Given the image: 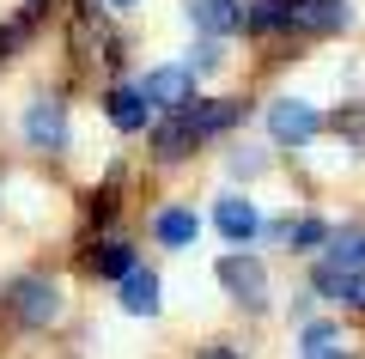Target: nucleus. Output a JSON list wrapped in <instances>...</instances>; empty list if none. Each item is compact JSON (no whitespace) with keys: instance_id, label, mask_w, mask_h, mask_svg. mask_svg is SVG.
<instances>
[{"instance_id":"f257e3e1","label":"nucleus","mask_w":365,"mask_h":359,"mask_svg":"<svg viewBox=\"0 0 365 359\" xmlns=\"http://www.w3.org/2000/svg\"><path fill=\"white\" fill-rule=\"evenodd\" d=\"M6 305H13V317L25 323V329H49V323L61 317V286H55L49 274H25V280H13Z\"/></svg>"},{"instance_id":"f03ea898","label":"nucleus","mask_w":365,"mask_h":359,"mask_svg":"<svg viewBox=\"0 0 365 359\" xmlns=\"http://www.w3.org/2000/svg\"><path fill=\"white\" fill-rule=\"evenodd\" d=\"M317 128H323V116H317L304 98H274V110H268V134H274V146H304Z\"/></svg>"},{"instance_id":"7ed1b4c3","label":"nucleus","mask_w":365,"mask_h":359,"mask_svg":"<svg viewBox=\"0 0 365 359\" xmlns=\"http://www.w3.org/2000/svg\"><path fill=\"white\" fill-rule=\"evenodd\" d=\"M25 141L37 146V153H61L67 146V103L61 98H37L25 110Z\"/></svg>"},{"instance_id":"20e7f679","label":"nucleus","mask_w":365,"mask_h":359,"mask_svg":"<svg viewBox=\"0 0 365 359\" xmlns=\"http://www.w3.org/2000/svg\"><path fill=\"white\" fill-rule=\"evenodd\" d=\"M220 286L232 298H244V305H262V293H268V268H262L256 256H244V250H232V256H220Z\"/></svg>"},{"instance_id":"39448f33","label":"nucleus","mask_w":365,"mask_h":359,"mask_svg":"<svg viewBox=\"0 0 365 359\" xmlns=\"http://www.w3.org/2000/svg\"><path fill=\"white\" fill-rule=\"evenodd\" d=\"M146 98L158 103V110H195V74L189 67H153L146 74Z\"/></svg>"},{"instance_id":"423d86ee","label":"nucleus","mask_w":365,"mask_h":359,"mask_svg":"<svg viewBox=\"0 0 365 359\" xmlns=\"http://www.w3.org/2000/svg\"><path fill=\"white\" fill-rule=\"evenodd\" d=\"M347 19H353L347 0H292V31H304V37H329Z\"/></svg>"},{"instance_id":"0eeeda50","label":"nucleus","mask_w":365,"mask_h":359,"mask_svg":"<svg viewBox=\"0 0 365 359\" xmlns=\"http://www.w3.org/2000/svg\"><path fill=\"white\" fill-rule=\"evenodd\" d=\"M104 110H110V122H116L122 134H140L146 122H153V98H146V86H110Z\"/></svg>"},{"instance_id":"6e6552de","label":"nucleus","mask_w":365,"mask_h":359,"mask_svg":"<svg viewBox=\"0 0 365 359\" xmlns=\"http://www.w3.org/2000/svg\"><path fill=\"white\" fill-rule=\"evenodd\" d=\"M189 19H195L207 37H225V31H237L250 19V6L244 0H189Z\"/></svg>"},{"instance_id":"1a4fd4ad","label":"nucleus","mask_w":365,"mask_h":359,"mask_svg":"<svg viewBox=\"0 0 365 359\" xmlns=\"http://www.w3.org/2000/svg\"><path fill=\"white\" fill-rule=\"evenodd\" d=\"M213 226L225 231V244H250V238L262 231V219H256V207H250L244 195H225V201L213 207Z\"/></svg>"},{"instance_id":"9d476101","label":"nucleus","mask_w":365,"mask_h":359,"mask_svg":"<svg viewBox=\"0 0 365 359\" xmlns=\"http://www.w3.org/2000/svg\"><path fill=\"white\" fill-rule=\"evenodd\" d=\"M189 116V128H195V141H213V134H225L244 116V103L237 98H207V103H195V110H182Z\"/></svg>"},{"instance_id":"9b49d317","label":"nucleus","mask_w":365,"mask_h":359,"mask_svg":"<svg viewBox=\"0 0 365 359\" xmlns=\"http://www.w3.org/2000/svg\"><path fill=\"white\" fill-rule=\"evenodd\" d=\"M195 231H201V213H195V207H165V213L153 219V238H158L165 250H189V244H195Z\"/></svg>"},{"instance_id":"f8f14e48","label":"nucleus","mask_w":365,"mask_h":359,"mask_svg":"<svg viewBox=\"0 0 365 359\" xmlns=\"http://www.w3.org/2000/svg\"><path fill=\"white\" fill-rule=\"evenodd\" d=\"M116 298H122L128 317H153V310H158V274H153V268H134L128 280H122Z\"/></svg>"},{"instance_id":"ddd939ff","label":"nucleus","mask_w":365,"mask_h":359,"mask_svg":"<svg viewBox=\"0 0 365 359\" xmlns=\"http://www.w3.org/2000/svg\"><path fill=\"white\" fill-rule=\"evenodd\" d=\"M189 146H195L189 116H165V122L153 128V153H158V158H189Z\"/></svg>"},{"instance_id":"4468645a","label":"nucleus","mask_w":365,"mask_h":359,"mask_svg":"<svg viewBox=\"0 0 365 359\" xmlns=\"http://www.w3.org/2000/svg\"><path fill=\"white\" fill-rule=\"evenodd\" d=\"M244 31H256V37H268V31H292V0H256L244 19Z\"/></svg>"},{"instance_id":"2eb2a0df","label":"nucleus","mask_w":365,"mask_h":359,"mask_svg":"<svg viewBox=\"0 0 365 359\" xmlns=\"http://www.w3.org/2000/svg\"><path fill=\"white\" fill-rule=\"evenodd\" d=\"M91 268H98V274H116V280H128V274H134V250L122 244V238H104V250H91Z\"/></svg>"},{"instance_id":"dca6fc26","label":"nucleus","mask_w":365,"mask_h":359,"mask_svg":"<svg viewBox=\"0 0 365 359\" xmlns=\"http://www.w3.org/2000/svg\"><path fill=\"white\" fill-rule=\"evenodd\" d=\"M329 262H341V268H365V226H347L329 238Z\"/></svg>"},{"instance_id":"f3484780","label":"nucleus","mask_w":365,"mask_h":359,"mask_svg":"<svg viewBox=\"0 0 365 359\" xmlns=\"http://www.w3.org/2000/svg\"><path fill=\"white\" fill-rule=\"evenodd\" d=\"M311 286H317L323 298H335V305H341V293H347V268L323 256V262H317V274H311Z\"/></svg>"},{"instance_id":"a211bd4d","label":"nucleus","mask_w":365,"mask_h":359,"mask_svg":"<svg viewBox=\"0 0 365 359\" xmlns=\"http://www.w3.org/2000/svg\"><path fill=\"white\" fill-rule=\"evenodd\" d=\"M329 238H335V231H329L323 219H292V238H287V244L292 250H317V244H329Z\"/></svg>"},{"instance_id":"6ab92c4d","label":"nucleus","mask_w":365,"mask_h":359,"mask_svg":"<svg viewBox=\"0 0 365 359\" xmlns=\"http://www.w3.org/2000/svg\"><path fill=\"white\" fill-rule=\"evenodd\" d=\"M329 347H341V329H329V323H311V329H304V341H299V353L311 359V353H329Z\"/></svg>"},{"instance_id":"aec40b11","label":"nucleus","mask_w":365,"mask_h":359,"mask_svg":"<svg viewBox=\"0 0 365 359\" xmlns=\"http://www.w3.org/2000/svg\"><path fill=\"white\" fill-rule=\"evenodd\" d=\"M341 305L365 310V268H347V293H341Z\"/></svg>"},{"instance_id":"412c9836","label":"nucleus","mask_w":365,"mask_h":359,"mask_svg":"<svg viewBox=\"0 0 365 359\" xmlns=\"http://www.w3.org/2000/svg\"><path fill=\"white\" fill-rule=\"evenodd\" d=\"M195 67H220V43H213V37H207V43H201V49H195V55H189V74H195Z\"/></svg>"},{"instance_id":"4be33fe9","label":"nucleus","mask_w":365,"mask_h":359,"mask_svg":"<svg viewBox=\"0 0 365 359\" xmlns=\"http://www.w3.org/2000/svg\"><path fill=\"white\" fill-rule=\"evenodd\" d=\"M19 37H25V25H19V19H13V25H0V61L13 55V43H19Z\"/></svg>"},{"instance_id":"5701e85b","label":"nucleus","mask_w":365,"mask_h":359,"mask_svg":"<svg viewBox=\"0 0 365 359\" xmlns=\"http://www.w3.org/2000/svg\"><path fill=\"white\" fill-rule=\"evenodd\" d=\"M232 171H237V177H250V171H262V153H232Z\"/></svg>"},{"instance_id":"b1692460","label":"nucleus","mask_w":365,"mask_h":359,"mask_svg":"<svg viewBox=\"0 0 365 359\" xmlns=\"http://www.w3.org/2000/svg\"><path fill=\"white\" fill-rule=\"evenodd\" d=\"M195 359H244V353H237V347H225V341H207Z\"/></svg>"},{"instance_id":"393cba45","label":"nucleus","mask_w":365,"mask_h":359,"mask_svg":"<svg viewBox=\"0 0 365 359\" xmlns=\"http://www.w3.org/2000/svg\"><path fill=\"white\" fill-rule=\"evenodd\" d=\"M311 359H353V353H341V347H329V353H311Z\"/></svg>"},{"instance_id":"a878e982","label":"nucleus","mask_w":365,"mask_h":359,"mask_svg":"<svg viewBox=\"0 0 365 359\" xmlns=\"http://www.w3.org/2000/svg\"><path fill=\"white\" fill-rule=\"evenodd\" d=\"M110 6H140V0H110Z\"/></svg>"}]
</instances>
